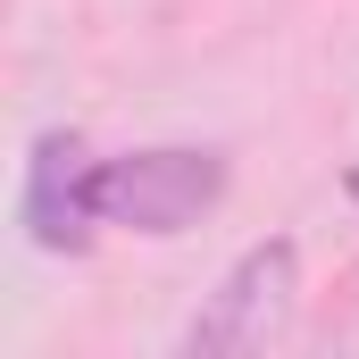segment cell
<instances>
[{"mask_svg": "<svg viewBox=\"0 0 359 359\" xmlns=\"http://www.w3.org/2000/svg\"><path fill=\"white\" fill-rule=\"evenodd\" d=\"M217 201H226V151L168 142V151H126V159H100V168H92V209H100V226L151 234V243L192 234Z\"/></svg>", "mask_w": 359, "mask_h": 359, "instance_id": "1", "label": "cell"}, {"mask_svg": "<svg viewBox=\"0 0 359 359\" xmlns=\"http://www.w3.org/2000/svg\"><path fill=\"white\" fill-rule=\"evenodd\" d=\"M292 292H301V251H292L284 234L251 243L234 268L217 276V292L201 301V318L184 326V351L192 359H243V351H259L276 326H284Z\"/></svg>", "mask_w": 359, "mask_h": 359, "instance_id": "2", "label": "cell"}, {"mask_svg": "<svg viewBox=\"0 0 359 359\" xmlns=\"http://www.w3.org/2000/svg\"><path fill=\"white\" fill-rule=\"evenodd\" d=\"M92 159L84 134H67V126H50V134H34V159H25V234H34V251H50V259H67V251H84L92 226H100V209H92Z\"/></svg>", "mask_w": 359, "mask_h": 359, "instance_id": "3", "label": "cell"}]
</instances>
